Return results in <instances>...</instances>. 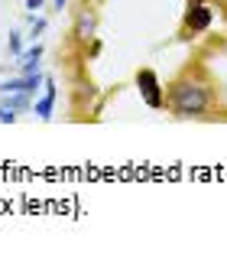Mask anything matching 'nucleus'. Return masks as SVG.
I'll return each instance as SVG.
<instances>
[{"mask_svg":"<svg viewBox=\"0 0 227 254\" xmlns=\"http://www.w3.org/2000/svg\"><path fill=\"white\" fill-rule=\"evenodd\" d=\"M166 111L176 121L221 118V85L201 59H188L166 82Z\"/></svg>","mask_w":227,"mask_h":254,"instance_id":"1","label":"nucleus"},{"mask_svg":"<svg viewBox=\"0 0 227 254\" xmlns=\"http://www.w3.org/2000/svg\"><path fill=\"white\" fill-rule=\"evenodd\" d=\"M97 30H101V10L94 0H78L72 10V26H68V46L88 53V46H97Z\"/></svg>","mask_w":227,"mask_h":254,"instance_id":"2","label":"nucleus"},{"mask_svg":"<svg viewBox=\"0 0 227 254\" xmlns=\"http://www.w3.org/2000/svg\"><path fill=\"white\" fill-rule=\"evenodd\" d=\"M214 23V10H211V0H188V7L182 13V23H179V39L188 43V39H198L201 33L211 30Z\"/></svg>","mask_w":227,"mask_h":254,"instance_id":"3","label":"nucleus"},{"mask_svg":"<svg viewBox=\"0 0 227 254\" xmlns=\"http://www.w3.org/2000/svg\"><path fill=\"white\" fill-rule=\"evenodd\" d=\"M136 88H139V98L146 101V108H153V111L166 108V88H162L159 75L153 68H139L136 72Z\"/></svg>","mask_w":227,"mask_h":254,"instance_id":"4","label":"nucleus"},{"mask_svg":"<svg viewBox=\"0 0 227 254\" xmlns=\"http://www.w3.org/2000/svg\"><path fill=\"white\" fill-rule=\"evenodd\" d=\"M55 98H59V88H55V82H52V78H45V95L39 98L36 105H33V111H36L43 121H49L52 118V108H55Z\"/></svg>","mask_w":227,"mask_h":254,"instance_id":"5","label":"nucleus"},{"mask_svg":"<svg viewBox=\"0 0 227 254\" xmlns=\"http://www.w3.org/2000/svg\"><path fill=\"white\" fill-rule=\"evenodd\" d=\"M39 59H43V46H30L26 53H20L16 56V62H20V72L26 75V72H39Z\"/></svg>","mask_w":227,"mask_h":254,"instance_id":"6","label":"nucleus"},{"mask_svg":"<svg viewBox=\"0 0 227 254\" xmlns=\"http://www.w3.org/2000/svg\"><path fill=\"white\" fill-rule=\"evenodd\" d=\"M16 121H20V111L0 95V124H16Z\"/></svg>","mask_w":227,"mask_h":254,"instance_id":"7","label":"nucleus"},{"mask_svg":"<svg viewBox=\"0 0 227 254\" xmlns=\"http://www.w3.org/2000/svg\"><path fill=\"white\" fill-rule=\"evenodd\" d=\"M7 53H10V56H20V53H23L20 33H10V39H7Z\"/></svg>","mask_w":227,"mask_h":254,"instance_id":"8","label":"nucleus"},{"mask_svg":"<svg viewBox=\"0 0 227 254\" xmlns=\"http://www.w3.org/2000/svg\"><path fill=\"white\" fill-rule=\"evenodd\" d=\"M26 10H43V0H26Z\"/></svg>","mask_w":227,"mask_h":254,"instance_id":"9","label":"nucleus"},{"mask_svg":"<svg viewBox=\"0 0 227 254\" xmlns=\"http://www.w3.org/2000/svg\"><path fill=\"white\" fill-rule=\"evenodd\" d=\"M65 3L68 0H52V10H65Z\"/></svg>","mask_w":227,"mask_h":254,"instance_id":"10","label":"nucleus"}]
</instances>
